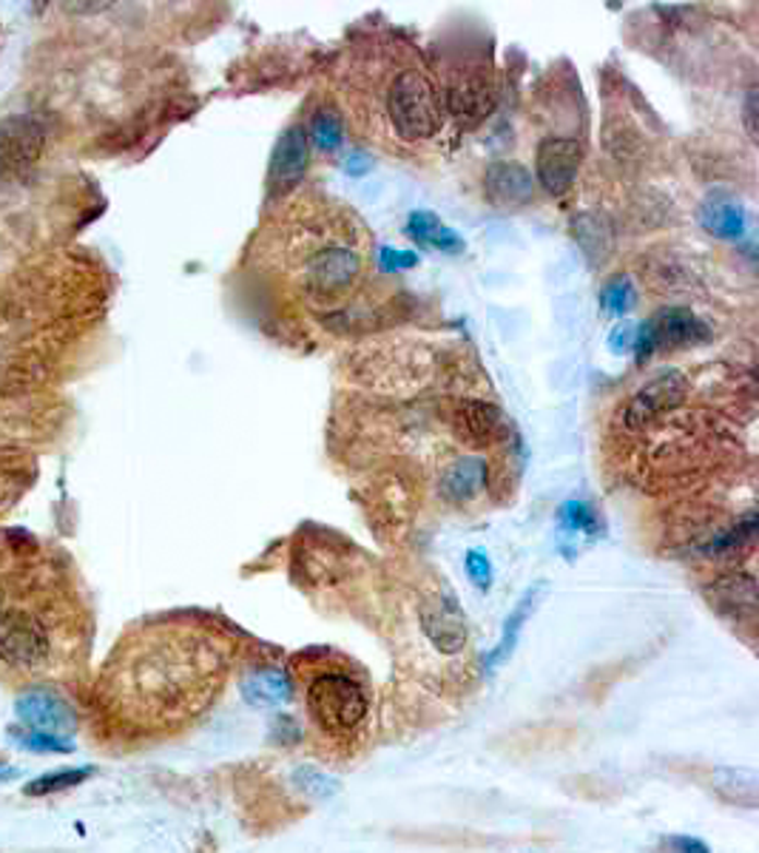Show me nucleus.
<instances>
[{"label": "nucleus", "mask_w": 759, "mask_h": 853, "mask_svg": "<svg viewBox=\"0 0 759 853\" xmlns=\"http://www.w3.org/2000/svg\"><path fill=\"white\" fill-rule=\"evenodd\" d=\"M222 672V651L208 635L159 626L111 658L106 700L134 723H180L217 697Z\"/></svg>", "instance_id": "obj_3"}, {"label": "nucleus", "mask_w": 759, "mask_h": 853, "mask_svg": "<svg viewBox=\"0 0 759 853\" xmlns=\"http://www.w3.org/2000/svg\"><path fill=\"white\" fill-rule=\"evenodd\" d=\"M442 95L447 117L458 120L467 129H475L481 120L492 115L495 100H498L490 63H463L453 69L449 77L442 80Z\"/></svg>", "instance_id": "obj_5"}, {"label": "nucleus", "mask_w": 759, "mask_h": 853, "mask_svg": "<svg viewBox=\"0 0 759 853\" xmlns=\"http://www.w3.org/2000/svg\"><path fill=\"white\" fill-rule=\"evenodd\" d=\"M583 166V143L569 134H550L535 154V177L550 196H564L578 180Z\"/></svg>", "instance_id": "obj_7"}, {"label": "nucleus", "mask_w": 759, "mask_h": 853, "mask_svg": "<svg viewBox=\"0 0 759 853\" xmlns=\"http://www.w3.org/2000/svg\"><path fill=\"white\" fill-rule=\"evenodd\" d=\"M532 603H535V594H529L527 601H521V606L515 609L513 617L506 621V629H504V635H501V644L495 646V651H492L490 658H486V669H490V672H492V669H495V665L504 663V660L509 658V654H513L515 640H518V635H521V623L527 621Z\"/></svg>", "instance_id": "obj_17"}, {"label": "nucleus", "mask_w": 759, "mask_h": 853, "mask_svg": "<svg viewBox=\"0 0 759 853\" xmlns=\"http://www.w3.org/2000/svg\"><path fill=\"white\" fill-rule=\"evenodd\" d=\"M410 231L415 233L419 239H424L427 245L442 248V251H458V248H461V242H458L456 233L449 231V228H444V225L438 223L433 214H412Z\"/></svg>", "instance_id": "obj_16"}, {"label": "nucleus", "mask_w": 759, "mask_h": 853, "mask_svg": "<svg viewBox=\"0 0 759 853\" xmlns=\"http://www.w3.org/2000/svg\"><path fill=\"white\" fill-rule=\"evenodd\" d=\"M370 700L364 686L350 674L327 672L308 688V711L316 725L333 737H348L368 717Z\"/></svg>", "instance_id": "obj_4"}, {"label": "nucleus", "mask_w": 759, "mask_h": 853, "mask_svg": "<svg viewBox=\"0 0 759 853\" xmlns=\"http://www.w3.org/2000/svg\"><path fill=\"white\" fill-rule=\"evenodd\" d=\"M17 709H21V717L26 720V723L37 725V729L44 731L65 729V725L72 723V711H69V706L55 695H29L26 700H21Z\"/></svg>", "instance_id": "obj_15"}, {"label": "nucleus", "mask_w": 759, "mask_h": 853, "mask_svg": "<svg viewBox=\"0 0 759 853\" xmlns=\"http://www.w3.org/2000/svg\"><path fill=\"white\" fill-rule=\"evenodd\" d=\"M308 163H311V137H308V129L304 125H290L282 134L279 145H276L274 159H270V175H268V191L270 196H285L297 189L302 182L304 171H308Z\"/></svg>", "instance_id": "obj_9"}, {"label": "nucleus", "mask_w": 759, "mask_h": 853, "mask_svg": "<svg viewBox=\"0 0 759 853\" xmlns=\"http://www.w3.org/2000/svg\"><path fill=\"white\" fill-rule=\"evenodd\" d=\"M668 845H672L677 853H709V845H706V842L691 837H674L668 839Z\"/></svg>", "instance_id": "obj_20"}, {"label": "nucleus", "mask_w": 759, "mask_h": 853, "mask_svg": "<svg viewBox=\"0 0 759 853\" xmlns=\"http://www.w3.org/2000/svg\"><path fill=\"white\" fill-rule=\"evenodd\" d=\"M251 256L308 311L341 313L368 285L373 239L353 208L311 191L279 200L253 237Z\"/></svg>", "instance_id": "obj_1"}, {"label": "nucleus", "mask_w": 759, "mask_h": 853, "mask_svg": "<svg viewBox=\"0 0 759 853\" xmlns=\"http://www.w3.org/2000/svg\"><path fill=\"white\" fill-rule=\"evenodd\" d=\"M92 774V771H60V774H49V777H40V780H35L26 789V794L29 796H40V794H55V791H63V789H72V785H77V782H83L86 777Z\"/></svg>", "instance_id": "obj_18"}, {"label": "nucleus", "mask_w": 759, "mask_h": 853, "mask_svg": "<svg viewBox=\"0 0 759 853\" xmlns=\"http://www.w3.org/2000/svg\"><path fill=\"white\" fill-rule=\"evenodd\" d=\"M486 486V461L475 456L458 458L447 472H444L442 490L453 501H470Z\"/></svg>", "instance_id": "obj_14"}, {"label": "nucleus", "mask_w": 759, "mask_h": 853, "mask_svg": "<svg viewBox=\"0 0 759 853\" xmlns=\"http://www.w3.org/2000/svg\"><path fill=\"white\" fill-rule=\"evenodd\" d=\"M486 194L492 203L521 205L535 194V180L518 163H495L486 171Z\"/></svg>", "instance_id": "obj_11"}, {"label": "nucleus", "mask_w": 759, "mask_h": 853, "mask_svg": "<svg viewBox=\"0 0 759 853\" xmlns=\"http://www.w3.org/2000/svg\"><path fill=\"white\" fill-rule=\"evenodd\" d=\"M339 106L362 140L398 157H421L444 140L442 80L405 37H364L345 55Z\"/></svg>", "instance_id": "obj_2"}, {"label": "nucleus", "mask_w": 759, "mask_h": 853, "mask_svg": "<svg viewBox=\"0 0 759 853\" xmlns=\"http://www.w3.org/2000/svg\"><path fill=\"white\" fill-rule=\"evenodd\" d=\"M293 695V683L282 669H256L242 680V697L253 709H274Z\"/></svg>", "instance_id": "obj_12"}, {"label": "nucleus", "mask_w": 759, "mask_h": 853, "mask_svg": "<svg viewBox=\"0 0 759 853\" xmlns=\"http://www.w3.org/2000/svg\"><path fill=\"white\" fill-rule=\"evenodd\" d=\"M456 430L458 438L470 447H484L501 430V416L492 405L484 401H461L456 407Z\"/></svg>", "instance_id": "obj_13"}, {"label": "nucleus", "mask_w": 759, "mask_h": 853, "mask_svg": "<svg viewBox=\"0 0 759 853\" xmlns=\"http://www.w3.org/2000/svg\"><path fill=\"white\" fill-rule=\"evenodd\" d=\"M686 393V382L680 373H663L660 379L649 382L643 391L631 396V401L621 410V426L626 433L643 430L651 421H658L668 407H674Z\"/></svg>", "instance_id": "obj_10"}, {"label": "nucleus", "mask_w": 759, "mask_h": 853, "mask_svg": "<svg viewBox=\"0 0 759 853\" xmlns=\"http://www.w3.org/2000/svg\"><path fill=\"white\" fill-rule=\"evenodd\" d=\"M46 123L35 115H15L0 120V182L17 180L44 154Z\"/></svg>", "instance_id": "obj_6"}, {"label": "nucleus", "mask_w": 759, "mask_h": 853, "mask_svg": "<svg viewBox=\"0 0 759 853\" xmlns=\"http://www.w3.org/2000/svg\"><path fill=\"white\" fill-rule=\"evenodd\" d=\"M754 106H757V95H748V103H745V129L751 134V140L757 137V117H754Z\"/></svg>", "instance_id": "obj_21"}, {"label": "nucleus", "mask_w": 759, "mask_h": 853, "mask_svg": "<svg viewBox=\"0 0 759 853\" xmlns=\"http://www.w3.org/2000/svg\"><path fill=\"white\" fill-rule=\"evenodd\" d=\"M467 569H470L472 580H475L481 589H486V586H490V578H492L490 561H486L481 552H470V555H467Z\"/></svg>", "instance_id": "obj_19"}, {"label": "nucleus", "mask_w": 759, "mask_h": 853, "mask_svg": "<svg viewBox=\"0 0 759 853\" xmlns=\"http://www.w3.org/2000/svg\"><path fill=\"white\" fill-rule=\"evenodd\" d=\"M421 629L444 654H456L467 644V617L449 592H430L419 606Z\"/></svg>", "instance_id": "obj_8"}]
</instances>
